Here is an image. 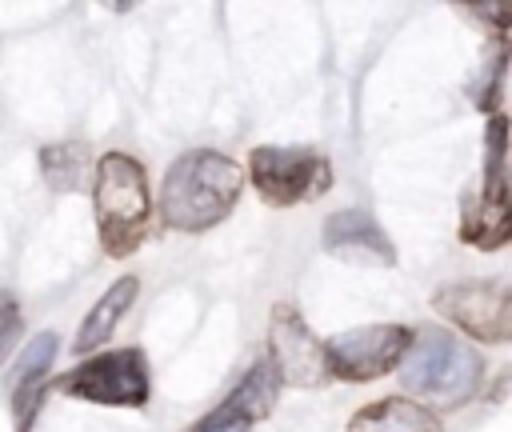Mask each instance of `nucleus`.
Masks as SVG:
<instances>
[{
  "instance_id": "9d476101",
  "label": "nucleus",
  "mask_w": 512,
  "mask_h": 432,
  "mask_svg": "<svg viewBox=\"0 0 512 432\" xmlns=\"http://www.w3.org/2000/svg\"><path fill=\"white\" fill-rule=\"evenodd\" d=\"M324 248L332 256H344V260H368V264H384L392 268L396 264V252L388 244V236L376 228V220L364 212V208H344V212H332L328 224H324Z\"/></svg>"
},
{
  "instance_id": "423d86ee",
  "label": "nucleus",
  "mask_w": 512,
  "mask_h": 432,
  "mask_svg": "<svg viewBox=\"0 0 512 432\" xmlns=\"http://www.w3.org/2000/svg\"><path fill=\"white\" fill-rule=\"evenodd\" d=\"M248 176L256 192L272 208H292L300 200H312L332 188V168L328 156L316 148H276V144H256L248 156Z\"/></svg>"
},
{
  "instance_id": "9b49d317",
  "label": "nucleus",
  "mask_w": 512,
  "mask_h": 432,
  "mask_svg": "<svg viewBox=\"0 0 512 432\" xmlns=\"http://www.w3.org/2000/svg\"><path fill=\"white\" fill-rule=\"evenodd\" d=\"M52 356H56V336H52V332H40V336L24 348V356H20V364H16V376H12V416H16V432H28V428H32L40 392H44V384H48Z\"/></svg>"
},
{
  "instance_id": "f257e3e1",
  "label": "nucleus",
  "mask_w": 512,
  "mask_h": 432,
  "mask_svg": "<svg viewBox=\"0 0 512 432\" xmlns=\"http://www.w3.org/2000/svg\"><path fill=\"white\" fill-rule=\"evenodd\" d=\"M244 172L236 160L212 148H192L172 160L160 184V220L172 232H208L240 200Z\"/></svg>"
},
{
  "instance_id": "1a4fd4ad",
  "label": "nucleus",
  "mask_w": 512,
  "mask_h": 432,
  "mask_svg": "<svg viewBox=\"0 0 512 432\" xmlns=\"http://www.w3.org/2000/svg\"><path fill=\"white\" fill-rule=\"evenodd\" d=\"M268 364L276 368L280 384H292V388H320V384H328L324 344L308 332V324L300 320V312L292 304H276L272 308Z\"/></svg>"
},
{
  "instance_id": "f8f14e48",
  "label": "nucleus",
  "mask_w": 512,
  "mask_h": 432,
  "mask_svg": "<svg viewBox=\"0 0 512 432\" xmlns=\"http://www.w3.org/2000/svg\"><path fill=\"white\" fill-rule=\"evenodd\" d=\"M276 392H280L276 368L268 364V356H260V360L244 372V380L232 388V396H228L216 412H208V416H216V420H232V424H256V420H264V416L272 412Z\"/></svg>"
},
{
  "instance_id": "f3484780",
  "label": "nucleus",
  "mask_w": 512,
  "mask_h": 432,
  "mask_svg": "<svg viewBox=\"0 0 512 432\" xmlns=\"http://www.w3.org/2000/svg\"><path fill=\"white\" fill-rule=\"evenodd\" d=\"M504 68H508V48L500 44V48H496L492 68L484 72V88H472V100H476L484 112H496V108H500V92H504Z\"/></svg>"
},
{
  "instance_id": "6ab92c4d",
  "label": "nucleus",
  "mask_w": 512,
  "mask_h": 432,
  "mask_svg": "<svg viewBox=\"0 0 512 432\" xmlns=\"http://www.w3.org/2000/svg\"><path fill=\"white\" fill-rule=\"evenodd\" d=\"M192 432H248V424H232V420H216V416H204Z\"/></svg>"
},
{
  "instance_id": "39448f33",
  "label": "nucleus",
  "mask_w": 512,
  "mask_h": 432,
  "mask_svg": "<svg viewBox=\"0 0 512 432\" xmlns=\"http://www.w3.org/2000/svg\"><path fill=\"white\" fill-rule=\"evenodd\" d=\"M60 396H76L88 404H116V408H144L148 404V360L140 348H116L100 352L52 384H44Z\"/></svg>"
},
{
  "instance_id": "aec40b11",
  "label": "nucleus",
  "mask_w": 512,
  "mask_h": 432,
  "mask_svg": "<svg viewBox=\"0 0 512 432\" xmlns=\"http://www.w3.org/2000/svg\"><path fill=\"white\" fill-rule=\"evenodd\" d=\"M104 4H108V8H112V12H128V8H132V4H136V0H104Z\"/></svg>"
},
{
  "instance_id": "20e7f679",
  "label": "nucleus",
  "mask_w": 512,
  "mask_h": 432,
  "mask_svg": "<svg viewBox=\"0 0 512 432\" xmlns=\"http://www.w3.org/2000/svg\"><path fill=\"white\" fill-rule=\"evenodd\" d=\"M504 136H508V120L496 112L488 120V160H484V180L480 192L464 196V212H460V240L480 248V252H496L508 244L512 236V204H508V176H504Z\"/></svg>"
},
{
  "instance_id": "4468645a",
  "label": "nucleus",
  "mask_w": 512,
  "mask_h": 432,
  "mask_svg": "<svg viewBox=\"0 0 512 432\" xmlns=\"http://www.w3.org/2000/svg\"><path fill=\"white\" fill-rule=\"evenodd\" d=\"M136 292H140V280H136V276H120V280H116V284L96 300V308L84 316V324H80V332H76L72 348H76V352H92L96 344H104V340L116 332L120 316L132 308Z\"/></svg>"
},
{
  "instance_id": "7ed1b4c3",
  "label": "nucleus",
  "mask_w": 512,
  "mask_h": 432,
  "mask_svg": "<svg viewBox=\"0 0 512 432\" xmlns=\"http://www.w3.org/2000/svg\"><path fill=\"white\" fill-rule=\"evenodd\" d=\"M92 208H96V228H100L104 252L116 260L132 256L144 244L148 220H152V196H148L144 164L132 160L128 152H104L96 160Z\"/></svg>"
},
{
  "instance_id": "f03ea898",
  "label": "nucleus",
  "mask_w": 512,
  "mask_h": 432,
  "mask_svg": "<svg viewBox=\"0 0 512 432\" xmlns=\"http://www.w3.org/2000/svg\"><path fill=\"white\" fill-rule=\"evenodd\" d=\"M396 368L404 388L416 392V404L424 408H460L484 384L480 352L444 328H416Z\"/></svg>"
},
{
  "instance_id": "ddd939ff",
  "label": "nucleus",
  "mask_w": 512,
  "mask_h": 432,
  "mask_svg": "<svg viewBox=\"0 0 512 432\" xmlns=\"http://www.w3.org/2000/svg\"><path fill=\"white\" fill-rule=\"evenodd\" d=\"M348 432H444V428L432 408H424L408 396H384V400L364 404L348 420Z\"/></svg>"
},
{
  "instance_id": "6e6552de",
  "label": "nucleus",
  "mask_w": 512,
  "mask_h": 432,
  "mask_svg": "<svg viewBox=\"0 0 512 432\" xmlns=\"http://www.w3.org/2000/svg\"><path fill=\"white\" fill-rule=\"evenodd\" d=\"M408 340H412V328H404V324H368V328L340 332L324 344L328 376L352 380V384L376 380L400 364Z\"/></svg>"
},
{
  "instance_id": "0eeeda50",
  "label": "nucleus",
  "mask_w": 512,
  "mask_h": 432,
  "mask_svg": "<svg viewBox=\"0 0 512 432\" xmlns=\"http://www.w3.org/2000/svg\"><path fill=\"white\" fill-rule=\"evenodd\" d=\"M432 308L484 344H504L512 336V288L504 280H456L432 292Z\"/></svg>"
},
{
  "instance_id": "a211bd4d",
  "label": "nucleus",
  "mask_w": 512,
  "mask_h": 432,
  "mask_svg": "<svg viewBox=\"0 0 512 432\" xmlns=\"http://www.w3.org/2000/svg\"><path fill=\"white\" fill-rule=\"evenodd\" d=\"M20 328H24V316H20V304L12 292L0 288V364L8 360L12 344L20 340Z\"/></svg>"
},
{
  "instance_id": "dca6fc26",
  "label": "nucleus",
  "mask_w": 512,
  "mask_h": 432,
  "mask_svg": "<svg viewBox=\"0 0 512 432\" xmlns=\"http://www.w3.org/2000/svg\"><path fill=\"white\" fill-rule=\"evenodd\" d=\"M452 4H460V8H468L476 20H484V24L492 28L496 44H504V36H508V28H512V0H452Z\"/></svg>"
},
{
  "instance_id": "2eb2a0df",
  "label": "nucleus",
  "mask_w": 512,
  "mask_h": 432,
  "mask_svg": "<svg viewBox=\"0 0 512 432\" xmlns=\"http://www.w3.org/2000/svg\"><path fill=\"white\" fill-rule=\"evenodd\" d=\"M40 172L56 192H76L84 188V176H88V148L80 140L48 144L40 152Z\"/></svg>"
}]
</instances>
